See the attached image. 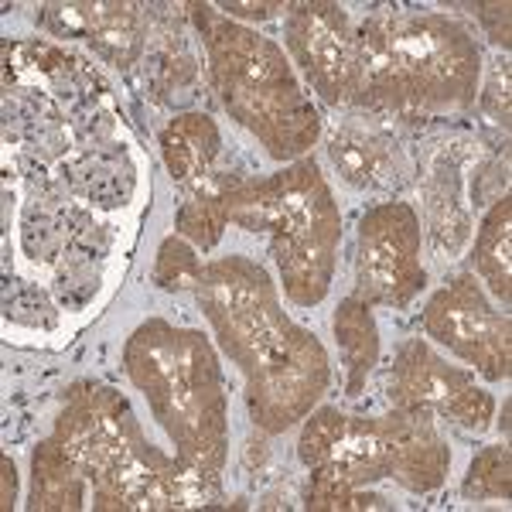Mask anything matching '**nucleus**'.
<instances>
[{
    "label": "nucleus",
    "instance_id": "1",
    "mask_svg": "<svg viewBox=\"0 0 512 512\" xmlns=\"http://www.w3.org/2000/svg\"><path fill=\"white\" fill-rule=\"evenodd\" d=\"M198 301L222 352L243 369L253 424L284 434L308 417L328 390L332 366L318 335L280 311L277 284L267 270L250 256L205 263Z\"/></svg>",
    "mask_w": 512,
    "mask_h": 512
},
{
    "label": "nucleus",
    "instance_id": "2",
    "mask_svg": "<svg viewBox=\"0 0 512 512\" xmlns=\"http://www.w3.org/2000/svg\"><path fill=\"white\" fill-rule=\"evenodd\" d=\"M123 366L175 441L181 465L219 482L229 451V403L209 338L151 318L130 335Z\"/></svg>",
    "mask_w": 512,
    "mask_h": 512
},
{
    "label": "nucleus",
    "instance_id": "3",
    "mask_svg": "<svg viewBox=\"0 0 512 512\" xmlns=\"http://www.w3.org/2000/svg\"><path fill=\"white\" fill-rule=\"evenodd\" d=\"M359 45V103L386 113H444L475 103V38L444 14L369 18L355 31Z\"/></svg>",
    "mask_w": 512,
    "mask_h": 512
},
{
    "label": "nucleus",
    "instance_id": "4",
    "mask_svg": "<svg viewBox=\"0 0 512 512\" xmlns=\"http://www.w3.org/2000/svg\"><path fill=\"white\" fill-rule=\"evenodd\" d=\"M188 11L205 41L212 86L229 117L256 134L270 158H301L318 140L321 120L284 48L226 18L216 4H188Z\"/></svg>",
    "mask_w": 512,
    "mask_h": 512
},
{
    "label": "nucleus",
    "instance_id": "5",
    "mask_svg": "<svg viewBox=\"0 0 512 512\" xmlns=\"http://www.w3.org/2000/svg\"><path fill=\"white\" fill-rule=\"evenodd\" d=\"M226 192V216L246 233H267L284 294L297 308L325 301L342 239V216L332 188L311 158L270 178H236Z\"/></svg>",
    "mask_w": 512,
    "mask_h": 512
},
{
    "label": "nucleus",
    "instance_id": "6",
    "mask_svg": "<svg viewBox=\"0 0 512 512\" xmlns=\"http://www.w3.org/2000/svg\"><path fill=\"white\" fill-rule=\"evenodd\" d=\"M55 441L93 482V509H144L147 489L175 465L151 448L134 410L117 390L79 383L55 420Z\"/></svg>",
    "mask_w": 512,
    "mask_h": 512
},
{
    "label": "nucleus",
    "instance_id": "7",
    "mask_svg": "<svg viewBox=\"0 0 512 512\" xmlns=\"http://www.w3.org/2000/svg\"><path fill=\"white\" fill-rule=\"evenodd\" d=\"M420 219L407 202H383L359 222L355 297L369 308H407L424 291Z\"/></svg>",
    "mask_w": 512,
    "mask_h": 512
},
{
    "label": "nucleus",
    "instance_id": "8",
    "mask_svg": "<svg viewBox=\"0 0 512 512\" xmlns=\"http://www.w3.org/2000/svg\"><path fill=\"white\" fill-rule=\"evenodd\" d=\"M386 396L393 410L420 417H444L465 431L482 434L492 424L495 400L475 386L468 369L448 366L427 349L424 338H410L386 376Z\"/></svg>",
    "mask_w": 512,
    "mask_h": 512
},
{
    "label": "nucleus",
    "instance_id": "9",
    "mask_svg": "<svg viewBox=\"0 0 512 512\" xmlns=\"http://www.w3.org/2000/svg\"><path fill=\"white\" fill-rule=\"evenodd\" d=\"M424 332L478 369L485 379L509 376L512 328L506 311H495L475 277H454L424 311Z\"/></svg>",
    "mask_w": 512,
    "mask_h": 512
},
{
    "label": "nucleus",
    "instance_id": "10",
    "mask_svg": "<svg viewBox=\"0 0 512 512\" xmlns=\"http://www.w3.org/2000/svg\"><path fill=\"white\" fill-rule=\"evenodd\" d=\"M287 48L321 99L338 106L359 96V45H355L345 7L328 4V0L291 4L287 7Z\"/></svg>",
    "mask_w": 512,
    "mask_h": 512
},
{
    "label": "nucleus",
    "instance_id": "11",
    "mask_svg": "<svg viewBox=\"0 0 512 512\" xmlns=\"http://www.w3.org/2000/svg\"><path fill=\"white\" fill-rule=\"evenodd\" d=\"M379 431H383L386 478L400 482L407 492L441 489L451 468V451L437 434L434 417L393 410L379 417Z\"/></svg>",
    "mask_w": 512,
    "mask_h": 512
},
{
    "label": "nucleus",
    "instance_id": "12",
    "mask_svg": "<svg viewBox=\"0 0 512 512\" xmlns=\"http://www.w3.org/2000/svg\"><path fill=\"white\" fill-rule=\"evenodd\" d=\"M45 24L55 35H79L113 65H130L144 48V18L134 4H52Z\"/></svg>",
    "mask_w": 512,
    "mask_h": 512
},
{
    "label": "nucleus",
    "instance_id": "13",
    "mask_svg": "<svg viewBox=\"0 0 512 512\" xmlns=\"http://www.w3.org/2000/svg\"><path fill=\"white\" fill-rule=\"evenodd\" d=\"M219 154H222V134L216 120L205 117V113H181L161 134L164 168L181 185H192V181L209 175L216 168Z\"/></svg>",
    "mask_w": 512,
    "mask_h": 512
},
{
    "label": "nucleus",
    "instance_id": "14",
    "mask_svg": "<svg viewBox=\"0 0 512 512\" xmlns=\"http://www.w3.org/2000/svg\"><path fill=\"white\" fill-rule=\"evenodd\" d=\"M86 482L82 468L55 437L38 444L31 458V509L41 512H76L86 506Z\"/></svg>",
    "mask_w": 512,
    "mask_h": 512
},
{
    "label": "nucleus",
    "instance_id": "15",
    "mask_svg": "<svg viewBox=\"0 0 512 512\" xmlns=\"http://www.w3.org/2000/svg\"><path fill=\"white\" fill-rule=\"evenodd\" d=\"M332 328L345 362V390H349V396H359L373 366L379 362V328L373 308L355 294L345 297L332 318Z\"/></svg>",
    "mask_w": 512,
    "mask_h": 512
},
{
    "label": "nucleus",
    "instance_id": "16",
    "mask_svg": "<svg viewBox=\"0 0 512 512\" xmlns=\"http://www.w3.org/2000/svg\"><path fill=\"white\" fill-rule=\"evenodd\" d=\"M233 175L226 171H216L212 168L205 178H198L188 185V195L178 209V236H185L188 243L202 246V250H212L219 243L222 233L229 226V216H226V188Z\"/></svg>",
    "mask_w": 512,
    "mask_h": 512
},
{
    "label": "nucleus",
    "instance_id": "17",
    "mask_svg": "<svg viewBox=\"0 0 512 512\" xmlns=\"http://www.w3.org/2000/svg\"><path fill=\"white\" fill-rule=\"evenodd\" d=\"M509 253H512V198L502 195L482 219V229L475 236V270L489 284L502 304H509L512 277H509Z\"/></svg>",
    "mask_w": 512,
    "mask_h": 512
},
{
    "label": "nucleus",
    "instance_id": "18",
    "mask_svg": "<svg viewBox=\"0 0 512 512\" xmlns=\"http://www.w3.org/2000/svg\"><path fill=\"white\" fill-rule=\"evenodd\" d=\"M308 509L315 512H352V509H386V499L379 492H369L362 485H355L345 475L342 465L325 461V465L311 468L308 482Z\"/></svg>",
    "mask_w": 512,
    "mask_h": 512
},
{
    "label": "nucleus",
    "instance_id": "19",
    "mask_svg": "<svg viewBox=\"0 0 512 512\" xmlns=\"http://www.w3.org/2000/svg\"><path fill=\"white\" fill-rule=\"evenodd\" d=\"M332 158L349 185H373L386 161V144L373 134H362V130H345L342 137H335Z\"/></svg>",
    "mask_w": 512,
    "mask_h": 512
},
{
    "label": "nucleus",
    "instance_id": "20",
    "mask_svg": "<svg viewBox=\"0 0 512 512\" xmlns=\"http://www.w3.org/2000/svg\"><path fill=\"white\" fill-rule=\"evenodd\" d=\"M512 492V454L506 444H492V448L478 451L468 465L465 475V495L475 502L502 499L506 502Z\"/></svg>",
    "mask_w": 512,
    "mask_h": 512
},
{
    "label": "nucleus",
    "instance_id": "21",
    "mask_svg": "<svg viewBox=\"0 0 512 512\" xmlns=\"http://www.w3.org/2000/svg\"><path fill=\"white\" fill-rule=\"evenodd\" d=\"M202 260H198L195 246L188 243L185 236H168L158 250V260H154V284L164 287V291H198L202 284Z\"/></svg>",
    "mask_w": 512,
    "mask_h": 512
},
{
    "label": "nucleus",
    "instance_id": "22",
    "mask_svg": "<svg viewBox=\"0 0 512 512\" xmlns=\"http://www.w3.org/2000/svg\"><path fill=\"white\" fill-rule=\"evenodd\" d=\"M345 427H349V417L335 407H321L308 417L301 431V444H297V458H301L304 468H318L325 461L335 458L338 444L345 437Z\"/></svg>",
    "mask_w": 512,
    "mask_h": 512
},
{
    "label": "nucleus",
    "instance_id": "23",
    "mask_svg": "<svg viewBox=\"0 0 512 512\" xmlns=\"http://www.w3.org/2000/svg\"><path fill=\"white\" fill-rule=\"evenodd\" d=\"M509 4H475L478 21L485 24V31L492 35L495 45L509 48Z\"/></svg>",
    "mask_w": 512,
    "mask_h": 512
},
{
    "label": "nucleus",
    "instance_id": "24",
    "mask_svg": "<svg viewBox=\"0 0 512 512\" xmlns=\"http://www.w3.org/2000/svg\"><path fill=\"white\" fill-rule=\"evenodd\" d=\"M216 7L233 21H267L274 14L287 11L284 4H274V0H267V4H216Z\"/></svg>",
    "mask_w": 512,
    "mask_h": 512
},
{
    "label": "nucleus",
    "instance_id": "25",
    "mask_svg": "<svg viewBox=\"0 0 512 512\" xmlns=\"http://www.w3.org/2000/svg\"><path fill=\"white\" fill-rule=\"evenodd\" d=\"M0 472H4V482H0V509L11 512L14 502H18V472H14V461L7 454L0 458Z\"/></svg>",
    "mask_w": 512,
    "mask_h": 512
}]
</instances>
